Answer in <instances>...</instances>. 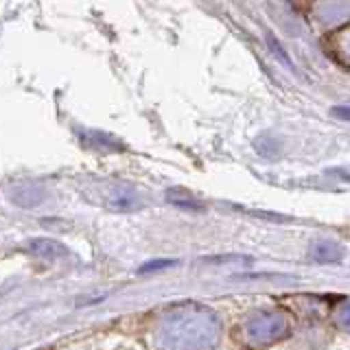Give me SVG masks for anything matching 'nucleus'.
<instances>
[{"label": "nucleus", "mask_w": 350, "mask_h": 350, "mask_svg": "<svg viewBox=\"0 0 350 350\" xmlns=\"http://www.w3.org/2000/svg\"><path fill=\"white\" fill-rule=\"evenodd\" d=\"M254 147L260 156L262 153H265V156H271V153L278 151V140L271 138L269 134H260V138H256V142H254Z\"/></svg>", "instance_id": "nucleus-11"}, {"label": "nucleus", "mask_w": 350, "mask_h": 350, "mask_svg": "<svg viewBox=\"0 0 350 350\" xmlns=\"http://www.w3.org/2000/svg\"><path fill=\"white\" fill-rule=\"evenodd\" d=\"M83 140H85V145L90 147V149H96V151H101V153H118V151H125V142L118 140L112 134H105V131H96V129L85 131Z\"/></svg>", "instance_id": "nucleus-7"}, {"label": "nucleus", "mask_w": 350, "mask_h": 350, "mask_svg": "<svg viewBox=\"0 0 350 350\" xmlns=\"http://www.w3.org/2000/svg\"><path fill=\"white\" fill-rule=\"evenodd\" d=\"M169 265H173V260H156V262H147L145 267H140V271L147 273L151 269H162V267H169Z\"/></svg>", "instance_id": "nucleus-14"}, {"label": "nucleus", "mask_w": 350, "mask_h": 350, "mask_svg": "<svg viewBox=\"0 0 350 350\" xmlns=\"http://www.w3.org/2000/svg\"><path fill=\"white\" fill-rule=\"evenodd\" d=\"M311 256L317 262H339L344 258V247L335 241H317L311 245Z\"/></svg>", "instance_id": "nucleus-9"}, {"label": "nucleus", "mask_w": 350, "mask_h": 350, "mask_svg": "<svg viewBox=\"0 0 350 350\" xmlns=\"http://www.w3.org/2000/svg\"><path fill=\"white\" fill-rule=\"evenodd\" d=\"M328 53L337 64L350 68V25L337 29L328 36Z\"/></svg>", "instance_id": "nucleus-6"}, {"label": "nucleus", "mask_w": 350, "mask_h": 350, "mask_svg": "<svg viewBox=\"0 0 350 350\" xmlns=\"http://www.w3.org/2000/svg\"><path fill=\"white\" fill-rule=\"evenodd\" d=\"M267 44H269V49H271V53L273 55H276V57L278 59H282L284 64H287L289 66V68H291V59H289V55H287V51H284L282 46H280V42L276 40V38H273L271 36V33H267Z\"/></svg>", "instance_id": "nucleus-13"}, {"label": "nucleus", "mask_w": 350, "mask_h": 350, "mask_svg": "<svg viewBox=\"0 0 350 350\" xmlns=\"http://www.w3.org/2000/svg\"><path fill=\"white\" fill-rule=\"evenodd\" d=\"M313 18L322 27H337L350 18V0H320L313 9Z\"/></svg>", "instance_id": "nucleus-4"}, {"label": "nucleus", "mask_w": 350, "mask_h": 350, "mask_svg": "<svg viewBox=\"0 0 350 350\" xmlns=\"http://www.w3.org/2000/svg\"><path fill=\"white\" fill-rule=\"evenodd\" d=\"M331 114L335 118H342V120H350V107L348 105H337L331 109Z\"/></svg>", "instance_id": "nucleus-15"}, {"label": "nucleus", "mask_w": 350, "mask_h": 350, "mask_svg": "<svg viewBox=\"0 0 350 350\" xmlns=\"http://www.w3.org/2000/svg\"><path fill=\"white\" fill-rule=\"evenodd\" d=\"M169 202L171 204H175V206H180V208H195V211H200L202 208V204L197 202V200H193V195H186V193H180V191H171L169 195Z\"/></svg>", "instance_id": "nucleus-10"}, {"label": "nucleus", "mask_w": 350, "mask_h": 350, "mask_svg": "<svg viewBox=\"0 0 350 350\" xmlns=\"http://www.w3.org/2000/svg\"><path fill=\"white\" fill-rule=\"evenodd\" d=\"M335 322H337L339 328H342V331L350 333V300H346V302H342V304L337 306Z\"/></svg>", "instance_id": "nucleus-12"}, {"label": "nucleus", "mask_w": 350, "mask_h": 350, "mask_svg": "<svg viewBox=\"0 0 350 350\" xmlns=\"http://www.w3.org/2000/svg\"><path fill=\"white\" fill-rule=\"evenodd\" d=\"M90 195V200L101 204L103 208L116 213H131L142 208V200L131 186L123 182H112V180H88V191L85 197Z\"/></svg>", "instance_id": "nucleus-2"}, {"label": "nucleus", "mask_w": 350, "mask_h": 350, "mask_svg": "<svg viewBox=\"0 0 350 350\" xmlns=\"http://www.w3.org/2000/svg\"><path fill=\"white\" fill-rule=\"evenodd\" d=\"M9 200L22 206V208H33V206H40L44 200V189L36 182H20L16 186H11L7 191Z\"/></svg>", "instance_id": "nucleus-5"}, {"label": "nucleus", "mask_w": 350, "mask_h": 350, "mask_svg": "<svg viewBox=\"0 0 350 350\" xmlns=\"http://www.w3.org/2000/svg\"><path fill=\"white\" fill-rule=\"evenodd\" d=\"M219 320L200 304H180L158 326L162 350H211L219 342Z\"/></svg>", "instance_id": "nucleus-1"}, {"label": "nucleus", "mask_w": 350, "mask_h": 350, "mask_svg": "<svg viewBox=\"0 0 350 350\" xmlns=\"http://www.w3.org/2000/svg\"><path fill=\"white\" fill-rule=\"evenodd\" d=\"M29 250L36 256L46 258V260H57V258L68 256V247L55 239H33L29 243Z\"/></svg>", "instance_id": "nucleus-8"}, {"label": "nucleus", "mask_w": 350, "mask_h": 350, "mask_svg": "<svg viewBox=\"0 0 350 350\" xmlns=\"http://www.w3.org/2000/svg\"><path fill=\"white\" fill-rule=\"evenodd\" d=\"M289 331L287 317L282 313H258L250 317L243 333L250 346H269Z\"/></svg>", "instance_id": "nucleus-3"}]
</instances>
